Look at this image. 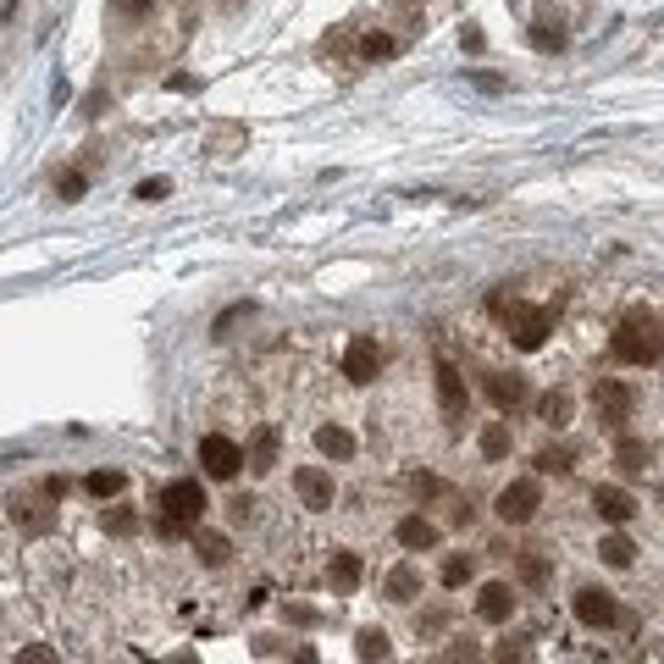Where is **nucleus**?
I'll use <instances>...</instances> for the list:
<instances>
[{"instance_id": "c9c22d12", "label": "nucleus", "mask_w": 664, "mask_h": 664, "mask_svg": "<svg viewBox=\"0 0 664 664\" xmlns=\"http://www.w3.org/2000/svg\"><path fill=\"white\" fill-rule=\"evenodd\" d=\"M23 659L28 664H50V659H56V648H39V642H34V648H23Z\"/></svg>"}, {"instance_id": "39448f33", "label": "nucleus", "mask_w": 664, "mask_h": 664, "mask_svg": "<svg viewBox=\"0 0 664 664\" xmlns=\"http://www.w3.org/2000/svg\"><path fill=\"white\" fill-rule=\"evenodd\" d=\"M200 465H205V476L227 482V476H238V465H244V449H238L233 438H222V432H211V438H200Z\"/></svg>"}, {"instance_id": "f3484780", "label": "nucleus", "mask_w": 664, "mask_h": 664, "mask_svg": "<svg viewBox=\"0 0 664 664\" xmlns=\"http://www.w3.org/2000/svg\"><path fill=\"white\" fill-rule=\"evenodd\" d=\"M194 554H200V565L222 570V565H227V554H233V543H227L222 532H194Z\"/></svg>"}, {"instance_id": "e433bc0d", "label": "nucleus", "mask_w": 664, "mask_h": 664, "mask_svg": "<svg viewBox=\"0 0 664 664\" xmlns=\"http://www.w3.org/2000/svg\"><path fill=\"white\" fill-rule=\"evenodd\" d=\"M659 498H664V493H659Z\"/></svg>"}, {"instance_id": "f257e3e1", "label": "nucleus", "mask_w": 664, "mask_h": 664, "mask_svg": "<svg viewBox=\"0 0 664 664\" xmlns=\"http://www.w3.org/2000/svg\"><path fill=\"white\" fill-rule=\"evenodd\" d=\"M609 349H615V360H626V366H653V360L664 355V332L653 327L648 316H626L615 327V338H609Z\"/></svg>"}, {"instance_id": "a211bd4d", "label": "nucleus", "mask_w": 664, "mask_h": 664, "mask_svg": "<svg viewBox=\"0 0 664 664\" xmlns=\"http://www.w3.org/2000/svg\"><path fill=\"white\" fill-rule=\"evenodd\" d=\"M272 460H277V432L261 427V432H255V443H249V454H244V465H249V471H272Z\"/></svg>"}, {"instance_id": "412c9836", "label": "nucleus", "mask_w": 664, "mask_h": 664, "mask_svg": "<svg viewBox=\"0 0 664 664\" xmlns=\"http://www.w3.org/2000/svg\"><path fill=\"white\" fill-rule=\"evenodd\" d=\"M510 454V421H487L482 427V460H504Z\"/></svg>"}, {"instance_id": "7ed1b4c3", "label": "nucleus", "mask_w": 664, "mask_h": 664, "mask_svg": "<svg viewBox=\"0 0 664 664\" xmlns=\"http://www.w3.org/2000/svg\"><path fill=\"white\" fill-rule=\"evenodd\" d=\"M537 510H543V487H537L532 476H521V482H510L498 493V521L504 526H526Z\"/></svg>"}, {"instance_id": "bb28decb", "label": "nucleus", "mask_w": 664, "mask_h": 664, "mask_svg": "<svg viewBox=\"0 0 664 664\" xmlns=\"http://www.w3.org/2000/svg\"><path fill=\"white\" fill-rule=\"evenodd\" d=\"M83 487H89L95 498H117L122 493V471H89V482H83Z\"/></svg>"}, {"instance_id": "ddd939ff", "label": "nucleus", "mask_w": 664, "mask_h": 664, "mask_svg": "<svg viewBox=\"0 0 664 664\" xmlns=\"http://www.w3.org/2000/svg\"><path fill=\"white\" fill-rule=\"evenodd\" d=\"M476 615L493 620V626H498V620H510V615H515V593L504 587V581H487L482 598H476Z\"/></svg>"}, {"instance_id": "2f4dec72", "label": "nucleus", "mask_w": 664, "mask_h": 664, "mask_svg": "<svg viewBox=\"0 0 664 664\" xmlns=\"http://www.w3.org/2000/svg\"><path fill=\"white\" fill-rule=\"evenodd\" d=\"M410 487H415L421 498H438V493H443V482H438V476H427V471H415V476H410Z\"/></svg>"}, {"instance_id": "6ab92c4d", "label": "nucleus", "mask_w": 664, "mask_h": 664, "mask_svg": "<svg viewBox=\"0 0 664 664\" xmlns=\"http://www.w3.org/2000/svg\"><path fill=\"white\" fill-rule=\"evenodd\" d=\"M316 449L327 454V460H349V454H355V432H344V427H321V432H316Z\"/></svg>"}, {"instance_id": "4468645a", "label": "nucleus", "mask_w": 664, "mask_h": 664, "mask_svg": "<svg viewBox=\"0 0 664 664\" xmlns=\"http://www.w3.org/2000/svg\"><path fill=\"white\" fill-rule=\"evenodd\" d=\"M482 388H487V399H493L498 410H515V404H526V382L515 377V371H493Z\"/></svg>"}, {"instance_id": "9d476101", "label": "nucleus", "mask_w": 664, "mask_h": 664, "mask_svg": "<svg viewBox=\"0 0 664 664\" xmlns=\"http://www.w3.org/2000/svg\"><path fill=\"white\" fill-rule=\"evenodd\" d=\"M593 510L604 515V521H615V526H626L631 515H637V498L626 493V487H593Z\"/></svg>"}, {"instance_id": "393cba45", "label": "nucleus", "mask_w": 664, "mask_h": 664, "mask_svg": "<svg viewBox=\"0 0 664 664\" xmlns=\"http://www.w3.org/2000/svg\"><path fill=\"white\" fill-rule=\"evenodd\" d=\"M355 653H360V659H388V631L366 626V631L355 637Z\"/></svg>"}, {"instance_id": "6e6552de", "label": "nucleus", "mask_w": 664, "mask_h": 664, "mask_svg": "<svg viewBox=\"0 0 664 664\" xmlns=\"http://www.w3.org/2000/svg\"><path fill=\"white\" fill-rule=\"evenodd\" d=\"M294 487H299V498H305V510H332V498H338L332 471H321V465H299Z\"/></svg>"}, {"instance_id": "7c9ffc66", "label": "nucleus", "mask_w": 664, "mask_h": 664, "mask_svg": "<svg viewBox=\"0 0 664 664\" xmlns=\"http://www.w3.org/2000/svg\"><path fill=\"white\" fill-rule=\"evenodd\" d=\"M521 576L532 581V587H543V581H548V565H543L537 554H526V559H521Z\"/></svg>"}, {"instance_id": "cd10ccee", "label": "nucleus", "mask_w": 664, "mask_h": 664, "mask_svg": "<svg viewBox=\"0 0 664 664\" xmlns=\"http://www.w3.org/2000/svg\"><path fill=\"white\" fill-rule=\"evenodd\" d=\"M460 581H471V554H449V559H443V587H460Z\"/></svg>"}, {"instance_id": "423d86ee", "label": "nucleus", "mask_w": 664, "mask_h": 664, "mask_svg": "<svg viewBox=\"0 0 664 664\" xmlns=\"http://www.w3.org/2000/svg\"><path fill=\"white\" fill-rule=\"evenodd\" d=\"M593 410H598V421H604V427H626V415H631V388H626L620 377L598 382V388H593Z\"/></svg>"}, {"instance_id": "2eb2a0df", "label": "nucleus", "mask_w": 664, "mask_h": 664, "mask_svg": "<svg viewBox=\"0 0 664 664\" xmlns=\"http://www.w3.org/2000/svg\"><path fill=\"white\" fill-rule=\"evenodd\" d=\"M399 543L410 548V554H421V548H438V526H432L427 515H404V521H399Z\"/></svg>"}, {"instance_id": "5701e85b", "label": "nucleus", "mask_w": 664, "mask_h": 664, "mask_svg": "<svg viewBox=\"0 0 664 664\" xmlns=\"http://www.w3.org/2000/svg\"><path fill=\"white\" fill-rule=\"evenodd\" d=\"M537 415H543L548 427H570V393H565V388L543 393V404H537Z\"/></svg>"}, {"instance_id": "f03ea898", "label": "nucleus", "mask_w": 664, "mask_h": 664, "mask_svg": "<svg viewBox=\"0 0 664 664\" xmlns=\"http://www.w3.org/2000/svg\"><path fill=\"white\" fill-rule=\"evenodd\" d=\"M205 510H211V498H205V487L194 482V476H178V482L161 487V515H166V521H178L183 532H189V526H200Z\"/></svg>"}, {"instance_id": "c756f323", "label": "nucleus", "mask_w": 664, "mask_h": 664, "mask_svg": "<svg viewBox=\"0 0 664 664\" xmlns=\"http://www.w3.org/2000/svg\"><path fill=\"white\" fill-rule=\"evenodd\" d=\"M393 50H399V45H393L388 34H371L366 45H360V56H366V61H382V56H393Z\"/></svg>"}, {"instance_id": "1a4fd4ad", "label": "nucleus", "mask_w": 664, "mask_h": 664, "mask_svg": "<svg viewBox=\"0 0 664 664\" xmlns=\"http://www.w3.org/2000/svg\"><path fill=\"white\" fill-rule=\"evenodd\" d=\"M576 620L581 626H615L620 609H615V598H609L604 587H581L576 593Z\"/></svg>"}, {"instance_id": "a878e982", "label": "nucleus", "mask_w": 664, "mask_h": 664, "mask_svg": "<svg viewBox=\"0 0 664 664\" xmlns=\"http://www.w3.org/2000/svg\"><path fill=\"white\" fill-rule=\"evenodd\" d=\"M570 465H576V454H570L565 443H559V449H543V454H537V471H543V476H565Z\"/></svg>"}, {"instance_id": "72a5a7b5", "label": "nucleus", "mask_w": 664, "mask_h": 664, "mask_svg": "<svg viewBox=\"0 0 664 664\" xmlns=\"http://www.w3.org/2000/svg\"><path fill=\"white\" fill-rule=\"evenodd\" d=\"M56 189H61V200H78V194H83V172H61Z\"/></svg>"}, {"instance_id": "0eeeda50", "label": "nucleus", "mask_w": 664, "mask_h": 664, "mask_svg": "<svg viewBox=\"0 0 664 664\" xmlns=\"http://www.w3.org/2000/svg\"><path fill=\"white\" fill-rule=\"evenodd\" d=\"M377 371H382V349H377V338H349V349H344V377L349 382H377Z\"/></svg>"}, {"instance_id": "f8f14e48", "label": "nucleus", "mask_w": 664, "mask_h": 664, "mask_svg": "<svg viewBox=\"0 0 664 664\" xmlns=\"http://www.w3.org/2000/svg\"><path fill=\"white\" fill-rule=\"evenodd\" d=\"M12 521L23 526L28 537H45L50 526H56V510H50V504H39V498H17V504H12Z\"/></svg>"}, {"instance_id": "f704fd0d", "label": "nucleus", "mask_w": 664, "mask_h": 664, "mask_svg": "<svg viewBox=\"0 0 664 664\" xmlns=\"http://www.w3.org/2000/svg\"><path fill=\"white\" fill-rule=\"evenodd\" d=\"M139 200H166V178H155V183H139Z\"/></svg>"}, {"instance_id": "9b49d317", "label": "nucleus", "mask_w": 664, "mask_h": 664, "mask_svg": "<svg viewBox=\"0 0 664 664\" xmlns=\"http://www.w3.org/2000/svg\"><path fill=\"white\" fill-rule=\"evenodd\" d=\"M432 377H438V404H443V415H449V421H460V415H465V382H460V371H454L449 360H438V371H432Z\"/></svg>"}, {"instance_id": "b1692460", "label": "nucleus", "mask_w": 664, "mask_h": 664, "mask_svg": "<svg viewBox=\"0 0 664 664\" xmlns=\"http://www.w3.org/2000/svg\"><path fill=\"white\" fill-rule=\"evenodd\" d=\"M598 559H604V565H615V570H626L631 559H637V548H631V537H604V543H598Z\"/></svg>"}, {"instance_id": "c85d7f7f", "label": "nucleus", "mask_w": 664, "mask_h": 664, "mask_svg": "<svg viewBox=\"0 0 664 664\" xmlns=\"http://www.w3.org/2000/svg\"><path fill=\"white\" fill-rule=\"evenodd\" d=\"M106 532L133 537V532H139V515H133V510H106Z\"/></svg>"}, {"instance_id": "dca6fc26", "label": "nucleus", "mask_w": 664, "mask_h": 664, "mask_svg": "<svg viewBox=\"0 0 664 664\" xmlns=\"http://www.w3.org/2000/svg\"><path fill=\"white\" fill-rule=\"evenodd\" d=\"M615 465H620L626 476H642V471L653 465V449H648L642 438H620V443H615Z\"/></svg>"}, {"instance_id": "4be33fe9", "label": "nucleus", "mask_w": 664, "mask_h": 664, "mask_svg": "<svg viewBox=\"0 0 664 664\" xmlns=\"http://www.w3.org/2000/svg\"><path fill=\"white\" fill-rule=\"evenodd\" d=\"M415 593H421V576H415V565H399V570L388 576V598H393V604H410Z\"/></svg>"}, {"instance_id": "20e7f679", "label": "nucleus", "mask_w": 664, "mask_h": 664, "mask_svg": "<svg viewBox=\"0 0 664 664\" xmlns=\"http://www.w3.org/2000/svg\"><path fill=\"white\" fill-rule=\"evenodd\" d=\"M504 316H510V338L521 349H543L548 327H554V310L543 305H504Z\"/></svg>"}, {"instance_id": "aec40b11", "label": "nucleus", "mask_w": 664, "mask_h": 664, "mask_svg": "<svg viewBox=\"0 0 664 664\" xmlns=\"http://www.w3.org/2000/svg\"><path fill=\"white\" fill-rule=\"evenodd\" d=\"M332 587H338V593H355L360 587V554H332Z\"/></svg>"}, {"instance_id": "473e14b6", "label": "nucleus", "mask_w": 664, "mask_h": 664, "mask_svg": "<svg viewBox=\"0 0 664 664\" xmlns=\"http://www.w3.org/2000/svg\"><path fill=\"white\" fill-rule=\"evenodd\" d=\"M150 6H155V0H111V12H117V17H144Z\"/></svg>"}]
</instances>
